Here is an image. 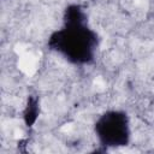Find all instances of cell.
Masks as SVG:
<instances>
[{
	"mask_svg": "<svg viewBox=\"0 0 154 154\" xmlns=\"http://www.w3.org/2000/svg\"><path fill=\"white\" fill-rule=\"evenodd\" d=\"M100 46L99 34L90 26L85 8L69 4L63 11V24L47 37V48L75 66L91 65Z\"/></svg>",
	"mask_w": 154,
	"mask_h": 154,
	"instance_id": "cell-1",
	"label": "cell"
},
{
	"mask_svg": "<svg viewBox=\"0 0 154 154\" xmlns=\"http://www.w3.org/2000/svg\"><path fill=\"white\" fill-rule=\"evenodd\" d=\"M94 135L99 146L107 149L128 147L131 142V123L129 114L123 109H107L93 124Z\"/></svg>",
	"mask_w": 154,
	"mask_h": 154,
	"instance_id": "cell-2",
	"label": "cell"
},
{
	"mask_svg": "<svg viewBox=\"0 0 154 154\" xmlns=\"http://www.w3.org/2000/svg\"><path fill=\"white\" fill-rule=\"evenodd\" d=\"M40 116V101L37 96L29 95L23 109V122L26 128H32Z\"/></svg>",
	"mask_w": 154,
	"mask_h": 154,
	"instance_id": "cell-3",
	"label": "cell"
}]
</instances>
